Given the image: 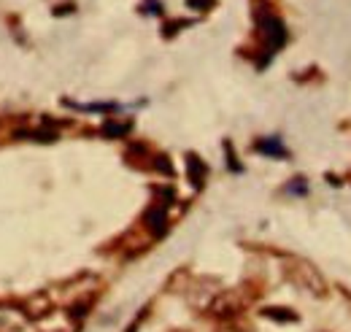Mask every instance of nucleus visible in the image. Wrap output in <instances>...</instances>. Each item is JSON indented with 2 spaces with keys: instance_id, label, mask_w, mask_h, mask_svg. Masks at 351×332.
<instances>
[{
  "instance_id": "obj_1",
  "label": "nucleus",
  "mask_w": 351,
  "mask_h": 332,
  "mask_svg": "<svg viewBox=\"0 0 351 332\" xmlns=\"http://www.w3.org/2000/svg\"><path fill=\"white\" fill-rule=\"evenodd\" d=\"M287 278L295 284V287H300V289H306L308 294H316V297H322L324 294V278H322V273L311 265V262H303V259H292L289 265H287Z\"/></svg>"
},
{
  "instance_id": "obj_2",
  "label": "nucleus",
  "mask_w": 351,
  "mask_h": 332,
  "mask_svg": "<svg viewBox=\"0 0 351 332\" xmlns=\"http://www.w3.org/2000/svg\"><path fill=\"white\" fill-rule=\"evenodd\" d=\"M254 16H257V25H260L263 38H265V60H263V65H265L267 57H273V54L287 43V27H284V22H281L278 16H273V14H267V11H257Z\"/></svg>"
},
{
  "instance_id": "obj_3",
  "label": "nucleus",
  "mask_w": 351,
  "mask_h": 332,
  "mask_svg": "<svg viewBox=\"0 0 351 332\" xmlns=\"http://www.w3.org/2000/svg\"><path fill=\"white\" fill-rule=\"evenodd\" d=\"M211 316H217L221 322H230V319H235L241 311H243V303H241V297H235L232 292H219L214 300H211V305L206 308Z\"/></svg>"
},
{
  "instance_id": "obj_4",
  "label": "nucleus",
  "mask_w": 351,
  "mask_h": 332,
  "mask_svg": "<svg viewBox=\"0 0 351 332\" xmlns=\"http://www.w3.org/2000/svg\"><path fill=\"white\" fill-rule=\"evenodd\" d=\"M143 219H146V227H149V233H152L154 238H162V235L168 233V213H165V206H162V203L149 208Z\"/></svg>"
},
{
  "instance_id": "obj_5",
  "label": "nucleus",
  "mask_w": 351,
  "mask_h": 332,
  "mask_svg": "<svg viewBox=\"0 0 351 332\" xmlns=\"http://www.w3.org/2000/svg\"><path fill=\"white\" fill-rule=\"evenodd\" d=\"M186 167H189V181L195 184V189H200V187H203V181H206L208 167L203 165V160H200L197 154H189V157H186Z\"/></svg>"
},
{
  "instance_id": "obj_6",
  "label": "nucleus",
  "mask_w": 351,
  "mask_h": 332,
  "mask_svg": "<svg viewBox=\"0 0 351 332\" xmlns=\"http://www.w3.org/2000/svg\"><path fill=\"white\" fill-rule=\"evenodd\" d=\"M257 152H263V154H270V157H287V149L281 146V141L278 138H270V141H260L257 146H254Z\"/></svg>"
},
{
  "instance_id": "obj_7",
  "label": "nucleus",
  "mask_w": 351,
  "mask_h": 332,
  "mask_svg": "<svg viewBox=\"0 0 351 332\" xmlns=\"http://www.w3.org/2000/svg\"><path fill=\"white\" fill-rule=\"evenodd\" d=\"M263 313L267 319H276V322H295V319H298L289 308H265Z\"/></svg>"
},
{
  "instance_id": "obj_8",
  "label": "nucleus",
  "mask_w": 351,
  "mask_h": 332,
  "mask_svg": "<svg viewBox=\"0 0 351 332\" xmlns=\"http://www.w3.org/2000/svg\"><path fill=\"white\" fill-rule=\"evenodd\" d=\"M130 130V122H125V125H114V122H108V125L103 127V132L108 135V138H117V135H125Z\"/></svg>"
},
{
  "instance_id": "obj_9",
  "label": "nucleus",
  "mask_w": 351,
  "mask_h": 332,
  "mask_svg": "<svg viewBox=\"0 0 351 332\" xmlns=\"http://www.w3.org/2000/svg\"><path fill=\"white\" fill-rule=\"evenodd\" d=\"M186 25H192V22H186V19H178V22H168V25H165V36H176V33H178V27H186Z\"/></svg>"
},
{
  "instance_id": "obj_10",
  "label": "nucleus",
  "mask_w": 351,
  "mask_h": 332,
  "mask_svg": "<svg viewBox=\"0 0 351 332\" xmlns=\"http://www.w3.org/2000/svg\"><path fill=\"white\" fill-rule=\"evenodd\" d=\"M189 8H197V11H208L214 5V0H186Z\"/></svg>"
},
{
  "instance_id": "obj_11",
  "label": "nucleus",
  "mask_w": 351,
  "mask_h": 332,
  "mask_svg": "<svg viewBox=\"0 0 351 332\" xmlns=\"http://www.w3.org/2000/svg\"><path fill=\"white\" fill-rule=\"evenodd\" d=\"M157 167H160L162 173H168V176H173V165L168 163V157H157Z\"/></svg>"
},
{
  "instance_id": "obj_12",
  "label": "nucleus",
  "mask_w": 351,
  "mask_h": 332,
  "mask_svg": "<svg viewBox=\"0 0 351 332\" xmlns=\"http://www.w3.org/2000/svg\"><path fill=\"white\" fill-rule=\"evenodd\" d=\"M143 11H152V14H160L162 8H160V3H157V0H149V3L143 5Z\"/></svg>"
},
{
  "instance_id": "obj_13",
  "label": "nucleus",
  "mask_w": 351,
  "mask_h": 332,
  "mask_svg": "<svg viewBox=\"0 0 351 332\" xmlns=\"http://www.w3.org/2000/svg\"><path fill=\"white\" fill-rule=\"evenodd\" d=\"M71 11H73V5H71V3H68V5H60V8H54V14H57V16H62V14H71Z\"/></svg>"
},
{
  "instance_id": "obj_14",
  "label": "nucleus",
  "mask_w": 351,
  "mask_h": 332,
  "mask_svg": "<svg viewBox=\"0 0 351 332\" xmlns=\"http://www.w3.org/2000/svg\"><path fill=\"white\" fill-rule=\"evenodd\" d=\"M176 332H184V330H176Z\"/></svg>"
}]
</instances>
